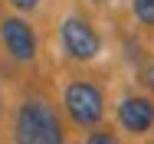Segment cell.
<instances>
[{
    "instance_id": "obj_1",
    "label": "cell",
    "mask_w": 154,
    "mask_h": 144,
    "mask_svg": "<svg viewBox=\"0 0 154 144\" xmlns=\"http://www.w3.org/2000/svg\"><path fill=\"white\" fill-rule=\"evenodd\" d=\"M13 141L17 144H66V128L59 112L46 98H26L17 108L13 121Z\"/></svg>"
},
{
    "instance_id": "obj_2",
    "label": "cell",
    "mask_w": 154,
    "mask_h": 144,
    "mask_svg": "<svg viewBox=\"0 0 154 144\" xmlns=\"http://www.w3.org/2000/svg\"><path fill=\"white\" fill-rule=\"evenodd\" d=\"M62 108H66L69 121H75L82 128H95L105 118V92L89 79H72L62 88Z\"/></svg>"
},
{
    "instance_id": "obj_3",
    "label": "cell",
    "mask_w": 154,
    "mask_h": 144,
    "mask_svg": "<svg viewBox=\"0 0 154 144\" xmlns=\"http://www.w3.org/2000/svg\"><path fill=\"white\" fill-rule=\"evenodd\" d=\"M59 43H62V53L69 59H75V62H92V59L102 53V36H98V29H95L85 17H79V13H72V17L62 20Z\"/></svg>"
},
{
    "instance_id": "obj_4",
    "label": "cell",
    "mask_w": 154,
    "mask_h": 144,
    "mask_svg": "<svg viewBox=\"0 0 154 144\" xmlns=\"http://www.w3.org/2000/svg\"><path fill=\"white\" fill-rule=\"evenodd\" d=\"M0 43L7 56L17 62H33L36 59V33L23 17H3L0 20Z\"/></svg>"
},
{
    "instance_id": "obj_5",
    "label": "cell",
    "mask_w": 154,
    "mask_h": 144,
    "mask_svg": "<svg viewBox=\"0 0 154 144\" xmlns=\"http://www.w3.org/2000/svg\"><path fill=\"white\" fill-rule=\"evenodd\" d=\"M115 118L128 134H148L154 128V102L144 95H125L115 108Z\"/></svg>"
},
{
    "instance_id": "obj_6",
    "label": "cell",
    "mask_w": 154,
    "mask_h": 144,
    "mask_svg": "<svg viewBox=\"0 0 154 144\" xmlns=\"http://www.w3.org/2000/svg\"><path fill=\"white\" fill-rule=\"evenodd\" d=\"M131 10H134L138 23L154 26V0H131Z\"/></svg>"
},
{
    "instance_id": "obj_7",
    "label": "cell",
    "mask_w": 154,
    "mask_h": 144,
    "mask_svg": "<svg viewBox=\"0 0 154 144\" xmlns=\"http://www.w3.org/2000/svg\"><path fill=\"white\" fill-rule=\"evenodd\" d=\"M85 144H122V138L112 128H92L89 138H85Z\"/></svg>"
},
{
    "instance_id": "obj_8",
    "label": "cell",
    "mask_w": 154,
    "mask_h": 144,
    "mask_svg": "<svg viewBox=\"0 0 154 144\" xmlns=\"http://www.w3.org/2000/svg\"><path fill=\"white\" fill-rule=\"evenodd\" d=\"M10 3H13V10H20V13H33L43 0H10Z\"/></svg>"
},
{
    "instance_id": "obj_9",
    "label": "cell",
    "mask_w": 154,
    "mask_h": 144,
    "mask_svg": "<svg viewBox=\"0 0 154 144\" xmlns=\"http://www.w3.org/2000/svg\"><path fill=\"white\" fill-rule=\"evenodd\" d=\"M141 82H144V88L154 95V62H148V66H144V72H141Z\"/></svg>"
},
{
    "instance_id": "obj_10",
    "label": "cell",
    "mask_w": 154,
    "mask_h": 144,
    "mask_svg": "<svg viewBox=\"0 0 154 144\" xmlns=\"http://www.w3.org/2000/svg\"><path fill=\"white\" fill-rule=\"evenodd\" d=\"M92 3H105V0H92Z\"/></svg>"
},
{
    "instance_id": "obj_11",
    "label": "cell",
    "mask_w": 154,
    "mask_h": 144,
    "mask_svg": "<svg viewBox=\"0 0 154 144\" xmlns=\"http://www.w3.org/2000/svg\"><path fill=\"white\" fill-rule=\"evenodd\" d=\"M0 105H3V102H0Z\"/></svg>"
}]
</instances>
